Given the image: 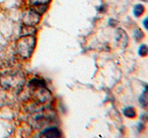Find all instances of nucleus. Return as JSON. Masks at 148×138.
I'll list each match as a JSON object with an SVG mask.
<instances>
[{"label": "nucleus", "mask_w": 148, "mask_h": 138, "mask_svg": "<svg viewBox=\"0 0 148 138\" xmlns=\"http://www.w3.org/2000/svg\"><path fill=\"white\" fill-rule=\"evenodd\" d=\"M47 8H48L47 5H37V6H32V9H34V11L39 13L40 15L41 14H44L46 10H47Z\"/></svg>", "instance_id": "12"}, {"label": "nucleus", "mask_w": 148, "mask_h": 138, "mask_svg": "<svg viewBox=\"0 0 148 138\" xmlns=\"http://www.w3.org/2000/svg\"><path fill=\"white\" fill-rule=\"evenodd\" d=\"M139 103L143 108H146L148 106V87L143 90L142 95L139 98Z\"/></svg>", "instance_id": "8"}, {"label": "nucleus", "mask_w": 148, "mask_h": 138, "mask_svg": "<svg viewBox=\"0 0 148 138\" xmlns=\"http://www.w3.org/2000/svg\"><path fill=\"white\" fill-rule=\"evenodd\" d=\"M41 135L45 137H60L61 133L59 132L58 128H49L42 132Z\"/></svg>", "instance_id": "6"}, {"label": "nucleus", "mask_w": 148, "mask_h": 138, "mask_svg": "<svg viewBox=\"0 0 148 138\" xmlns=\"http://www.w3.org/2000/svg\"><path fill=\"white\" fill-rule=\"evenodd\" d=\"M24 76L20 73L6 74L0 78V84L4 89L18 92L24 85Z\"/></svg>", "instance_id": "2"}, {"label": "nucleus", "mask_w": 148, "mask_h": 138, "mask_svg": "<svg viewBox=\"0 0 148 138\" xmlns=\"http://www.w3.org/2000/svg\"><path fill=\"white\" fill-rule=\"evenodd\" d=\"M143 27H145L146 30H148V17L145 18V20H143Z\"/></svg>", "instance_id": "18"}, {"label": "nucleus", "mask_w": 148, "mask_h": 138, "mask_svg": "<svg viewBox=\"0 0 148 138\" xmlns=\"http://www.w3.org/2000/svg\"><path fill=\"white\" fill-rule=\"evenodd\" d=\"M35 93H34V99L38 103H45L46 101H48L51 98L50 91L45 89V87H35Z\"/></svg>", "instance_id": "4"}, {"label": "nucleus", "mask_w": 148, "mask_h": 138, "mask_svg": "<svg viewBox=\"0 0 148 138\" xmlns=\"http://www.w3.org/2000/svg\"><path fill=\"white\" fill-rule=\"evenodd\" d=\"M123 114L127 118L133 119V118L136 117L137 112H136V110L134 109L133 107H132V106H128V107H126V108L123 110Z\"/></svg>", "instance_id": "9"}, {"label": "nucleus", "mask_w": 148, "mask_h": 138, "mask_svg": "<svg viewBox=\"0 0 148 138\" xmlns=\"http://www.w3.org/2000/svg\"><path fill=\"white\" fill-rule=\"evenodd\" d=\"M133 37L136 41H140L145 38V33H143V31L141 29L137 28V29L133 31Z\"/></svg>", "instance_id": "13"}, {"label": "nucleus", "mask_w": 148, "mask_h": 138, "mask_svg": "<svg viewBox=\"0 0 148 138\" xmlns=\"http://www.w3.org/2000/svg\"><path fill=\"white\" fill-rule=\"evenodd\" d=\"M138 54L141 57H145L148 55V46L146 44H142L138 49Z\"/></svg>", "instance_id": "14"}, {"label": "nucleus", "mask_w": 148, "mask_h": 138, "mask_svg": "<svg viewBox=\"0 0 148 138\" xmlns=\"http://www.w3.org/2000/svg\"><path fill=\"white\" fill-rule=\"evenodd\" d=\"M36 33V29L35 26H29V25H24L21 27V36L25 35H34Z\"/></svg>", "instance_id": "7"}, {"label": "nucleus", "mask_w": 148, "mask_h": 138, "mask_svg": "<svg viewBox=\"0 0 148 138\" xmlns=\"http://www.w3.org/2000/svg\"><path fill=\"white\" fill-rule=\"evenodd\" d=\"M41 15L39 13L34 11V9H29L28 11L24 12L22 17V22L24 25L29 26H36L40 22Z\"/></svg>", "instance_id": "3"}, {"label": "nucleus", "mask_w": 148, "mask_h": 138, "mask_svg": "<svg viewBox=\"0 0 148 138\" xmlns=\"http://www.w3.org/2000/svg\"><path fill=\"white\" fill-rule=\"evenodd\" d=\"M145 7L143 6V5L137 4L133 7V15L135 16L136 18H139V17H141L143 13H145Z\"/></svg>", "instance_id": "10"}, {"label": "nucleus", "mask_w": 148, "mask_h": 138, "mask_svg": "<svg viewBox=\"0 0 148 138\" xmlns=\"http://www.w3.org/2000/svg\"><path fill=\"white\" fill-rule=\"evenodd\" d=\"M29 85L34 87H45V82L42 78H34V79H32L30 81Z\"/></svg>", "instance_id": "11"}, {"label": "nucleus", "mask_w": 148, "mask_h": 138, "mask_svg": "<svg viewBox=\"0 0 148 138\" xmlns=\"http://www.w3.org/2000/svg\"><path fill=\"white\" fill-rule=\"evenodd\" d=\"M142 1H143V2H148V0H142Z\"/></svg>", "instance_id": "19"}, {"label": "nucleus", "mask_w": 148, "mask_h": 138, "mask_svg": "<svg viewBox=\"0 0 148 138\" xmlns=\"http://www.w3.org/2000/svg\"><path fill=\"white\" fill-rule=\"evenodd\" d=\"M117 41L123 48H125L128 45V41H129L128 35L126 32L121 29H119L117 31Z\"/></svg>", "instance_id": "5"}, {"label": "nucleus", "mask_w": 148, "mask_h": 138, "mask_svg": "<svg viewBox=\"0 0 148 138\" xmlns=\"http://www.w3.org/2000/svg\"><path fill=\"white\" fill-rule=\"evenodd\" d=\"M36 43V38L34 35H25L21 36L17 41L16 50L17 53L21 55L22 58H29L32 56V53L34 51Z\"/></svg>", "instance_id": "1"}, {"label": "nucleus", "mask_w": 148, "mask_h": 138, "mask_svg": "<svg viewBox=\"0 0 148 138\" xmlns=\"http://www.w3.org/2000/svg\"><path fill=\"white\" fill-rule=\"evenodd\" d=\"M140 119L142 120L143 122H145L148 121V110H147V112H143V114H141Z\"/></svg>", "instance_id": "16"}, {"label": "nucleus", "mask_w": 148, "mask_h": 138, "mask_svg": "<svg viewBox=\"0 0 148 138\" xmlns=\"http://www.w3.org/2000/svg\"><path fill=\"white\" fill-rule=\"evenodd\" d=\"M108 24H109L111 27H116V26H117V24H118V21H117V20H113V18H110L109 21H108Z\"/></svg>", "instance_id": "17"}, {"label": "nucleus", "mask_w": 148, "mask_h": 138, "mask_svg": "<svg viewBox=\"0 0 148 138\" xmlns=\"http://www.w3.org/2000/svg\"><path fill=\"white\" fill-rule=\"evenodd\" d=\"M51 0H29L31 6H37V5H48Z\"/></svg>", "instance_id": "15"}]
</instances>
